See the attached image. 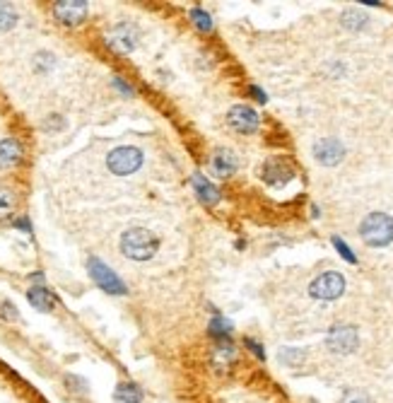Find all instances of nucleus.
<instances>
[{
    "mask_svg": "<svg viewBox=\"0 0 393 403\" xmlns=\"http://www.w3.org/2000/svg\"><path fill=\"white\" fill-rule=\"evenodd\" d=\"M160 249V239L145 227H131L121 237V252L133 261H150Z\"/></svg>",
    "mask_w": 393,
    "mask_h": 403,
    "instance_id": "obj_1",
    "label": "nucleus"
},
{
    "mask_svg": "<svg viewBox=\"0 0 393 403\" xmlns=\"http://www.w3.org/2000/svg\"><path fill=\"white\" fill-rule=\"evenodd\" d=\"M360 234L370 247H389L393 242V218L386 213H372L362 220Z\"/></svg>",
    "mask_w": 393,
    "mask_h": 403,
    "instance_id": "obj_2",
    "label": "nucleus"
},
{
    "mask_svg": "<svg viewBox=\"0 0 393 403\" xmlns=\"http://www.w3.org/2000/svg\"><path fill=\"white\" fill-rule=\"evenodd\" d=\"M106 165H109V169L114 171V174L128 176L142 167V152L133 145L116 147V150H111L109 157H106Z\"/></svg>",
    "mask_w": 393,
    "mask_h": 403,
    "instance_id": "obj_3",
    "label": "nucleus"
},
{
    "mask_svg": "<svg viewBox=\"0 0 393 403\" xmlns=\"http://www.w3.org/2000/svg\"><path fill=\"white\" fill-rule=\"evenodd\" d=\"M137 41H140V32H137L135 24H128V22L114 24V27L109 29V34H106V46H109L111 51L121 53V56L135 51Z\"/></svg>",
    "mask_w": 393,
    "mask_h": 403,
    "instance_id": "obj_4",
    "label": "nucleus"
},
{
    "mask_svg": "<svg viewBox=\"0 0 393 403\" xmlns=\"http://www.w3.org/2000/svg\"><path fill=\"white\" fill-rule=\"evenodd\" d=\"M87 268H90L92 280H95V283L99 285L104 292H109V294H126L128 292V288H126L124 280H121L109 266H104V263H102L97 256H92L90 261H87Z\"/></svg>",
    "mask_w": 393,
    "mask_h": 403,
    "instance_id": "obj_5",
    "label": "nucleus"
},
{
    "mask_svg": "<svg viewBox=\"0 0 393 403\" xmlns=\"http://www.w3.org/2000/svg\"><path fill=\"white\" fill-rule=\"evenodd\" d=\"M345 290V278L336 270L321 273L311 285H309V294L316 299H338Z\"/></svg>",
    "mask_w": 393,
    "mask_h": 403,
    "instance_id": "obj_6",
    "label": "nucleus"
},
{
    "mask_svg": "<svg viewBox=\"0 0 393 403\" xmlns=\"http://www.w3.org/2000/svg\"><path fill=\"white\" fill-rule=\"evenodd\" d=\"M357 346H360V333H357L355 326H347V324H341V326H333L328 331V348L338 355H347V353H355Z\"/></svg>",
    "mask_w": 393,
    "mask_h": 403,
    "instance_id": "obj_7",
    "label": "nucleus"
},
{
    "mask_svg": "<svg viewBox=\"0 0 393 403\" xmlns=\"http://www.w3.org/2000/svg\"><path fill=\"white\" fill-rule=\"evenodd\" d=\"M53 15L66 27H77L87 17V3H82V0H61V3L53 5Z\"/></svg>",
    "mask_w": 393,
    "mask_h": 403,
    "instance_id": "obj_8",
    "label": "nucleus"
},
{
    "mask_svg": "<svg viewBox=\"0 0 393 403\" xmlns=\"http://www.w3.org/2000/svg\"><path fill=\"white\" fill-rule=\"evenodd\" d=\"M227 121L237 133H253L258 129V114L247 104H237L229 109Z\"/></svg>",
    "mask_w": 393,
    "mask_h": 403,
    "instance_id": "obj_9",
    "label": "nucleus"
},
{
    "mask_svg": "<svg viewBox=\"0 0 393 403\" xmlns=\"http://www.w3.org/2000/svg\"><path fill=\"white\" fill-rule=\"evenodd\" d=\"M314 157H316L321 165L333 167L345 157V147H343V142L336 140V138H323V140H318L316 145H314Z\"/></svg>",
    "mask_w": 393,
    "mask_h": 403,
    "instance_id": "obj_10",
    "label": "nucleus"
},
{
    "mask_svg": "<svg viewBox=\"0 0 393 403\" xmlns=\"http://www.w3.org/2000/svg\"><path fill=\"white\" fill-rule=\"evenodd\" d=\"M210 167H213V174L220 176V179H227L237 171V155L232 150H218L210 160Z\"/></svg>",
    "mask_w": 393,
    "mask_h": 403,
    "instance_id": "obj_11",
    "label": "nucleus"
},
{
    "mask_svg": "<svg viewBox=\"0 0 393 403\" xmlns=\"http://www.w3.org/2000/svg\"><path fill=\"white\" fill-rule=\"evenodd\" d=\"M191 186L195 189V196L200 198V203H205V205L220 203V191L215 189V186L210 184V181L205 179L203 174H193V176H191Z\"/></svg>",
    "mask_w": 393,
    "mask_h": 403,
    "instance_id": "obj_12",
    "label": "nucleus"
},
{
    "mask_svg": "<svg viewBox=\"0 0 393 403\" xmlns=\"http://www.w3.org/2000/svg\"><path fill=\"white\" fill-rule=\"evenodd\" d=\"M261 174H263V179L268 181V184H285L287 179H292V169H289V167L285 165L282 160L265 162Z\"/></svg>",
    "mask_w": 393,
    "mask_h": 403,
    "instance_id": "obj_13",
    "label": "nucleus"
},
{
    "mask_svg": "<svg viewBox=\"0 0 393 403\" xmlns=\"http://www.w3.org/2000/svg\"><path fill=\"white\" fill-rule=\"evenodd\" d=\"M22 145L15 138H5L0 140V167H12L22 160Z\"/></svg>",
    "mask_w": 393,
    "mask_h": 403,
    "instance_id": "obj_14",
    "label": "nucleus"
},
{
    "mask_svg": "<svg viewBox=\"0 0 393 403\" xmlns=\"http://www.w3.org/2000/svg\"><path fill=\"white\" fill-rule=\"evenodd\" d=\"M27 297H29V304H32L34 309H39V312H51L53 304H56L53 294L48 292L46 288H41V285H37V288L29 290Z\"/></svg>",
    "mask_w": 393,
    "mask_h": 403,
    "instance_id": "obj_15",
    "label": "nucleus"
},
{
    "mask_svg": "<svg viewBox=\"0 0 393 403\" xmlns=\"http://www.w3.org/2000/svg\"><path fill=\"white\" fill-rule=\"evenodd\" d=\"M234 362V348L229 343H220L213 350V367L218 372H227Z\"/></svg>",
    "mask_w": 393,
    "mask_h": 403,
    "instance_id": "obj_16",
    "label": "nucleus"
},
{
    "mask_svg": "<svg viewBox=\"0 0 393 403\" xmlns=\"http://www.w3.org/2000/svg\"><path fill=\"white\" fill-rule=\"evenodd\" d=\"M116 403H140L142 401V391L137 384L133 382H126V384H119L116 386V394H114Z\"/></svg>",
    "mask_w": 393,
    "mask_h": 403,
    "instance_id": "obj_17",
    "label": "nucleus"
},
{
    "mask_svg": "<svg viewBox=\"0 0 393 403\" xmlns=\"http://www.w3.org/2000/svg\"><path fill=\"white\" fill-rule=\"evenodd\" d=\"M15 22H17V10L10 3H0V32L12 29Z\"/></svg>",
    "mask_w": 393,
    "mask_h": 403,
    "instance_id": "obj_18",
    "label": "nucleus"
},
{
    "mask_svg": "<svg viewBox=\"0 0 393 403\" xmlns=\"http://www.w3.org/2000/svg\"><path fill=\"white\" fill-rule=\"evenodd\" d=\"M191 22L195 24V27L200 29V32H213V17H210L205 10H200V8H193L191 10Z\"/></svg>",
    "mask_w": 393,
    "mask_h": 403,
    "instance_id": "obj_19",
    "label": "nucleus"
},
{
    "mask_svg": "<svg viewBox=\"0 0 393 403\" xmlns=\"http://www.w3.org/2000/svg\"><path fill=\"white\" fill-rule=\"evenodd\" d=\"M343 24L347 29H362L367 24V15L360 12V10H345L343 12Z\"/></svg>",
    "mask_w": 393,
    "mask_h": 403,
    "instance_id": "obj_20",
    "label": "nucleus"
},
{
    "mask_svg": "<svg viewBox=\"0 0 393 403\" xmlns=\"http://www.w3.org/2000/svg\"><path fill=\"white\" fill-rule=\"evenodd\" d=\"M229 331H232V324L224 317H215L213 321H210V333H213V336L224 338V336H229Z\"/></svg>",
    "mask_w": 393,
    "mask_h": 403,
    "instance_id": "obj_21",
    "label": "nucleus"
},
{
    "mask_svg": "<svg viewBox=\"0 0 393 403\" xmlns=\"http://www.w3.org/2000/svg\"><path fill=\"white\" fill-rule=\"evenodd\" d=\"M12 208H15V196L10 194V191L0 189V215L10 213Z\"/></svg>",
    "mask_w": 393,
    "mask_h": 403,
    "instance_id": "obj_22",
    "label": "nucleus"
},
{
    "mask_svg": "<svg viewBox=\"0 0 393 403\" xmlns=\"http://www.w3.org/2000/svg\"><path fill=\"white\" fill-rule=\"evenodd\" d=\"M333 247L338 249V252L343 254V259H345V261H350V263H355V254H352V249L347 247L345 242H343L341 237H333Z\"/></svg>",
    "mask_w": 393,
    "mask_h": 403,
    "instance_id": "obj_23",
    "label": "nucleus"
},
{
    "mask_svg": "<svg viewBox=\"0 0 393 403\" xmlns=\"http://www.w3.org/2000/svg\"><path fill=\"white\" fill-rule=\"evenodd\" d=\"M280 360L287 362V365H299L304 360V353L302 350H282L280 353Z\"/></svg>",
    "mask_w": 393,
    "mask_h": 403,
    "instance_id": "obj_24",
    "label": "nucleus"
},
{
    "mask_svg": "<svg viewBox=\"0 0 393 403\" xmlns=\"http://www.w3.org/2000/svg\"><path fill=\"white\" fill-rule=\"evenodd\" d=\"M341 403H372V401H370V396L362 394V391H347L341 399Z\"/></svg>",
    "mask_w": 393,
    "mask_h": 403,
    "instance_id": "obj_25",
    "label": "nucleus"
},
{
    "mask_svg": "<svg viewBox=\"0 0 393 403\" xmlns=\"http://www.w3.org/2000/svg\"><path fill=\"white\" fill-rule=\"evenodd\" d=\"M247 348H251V350H253V355H256V357H261V360H263V357H265L263 348H261V346H258V343H256V341H251V338H247Z\"/></svg>",
    "mask_w": 393,
    "mask_h": 403,
    "instance_id": "obj_26",
    "label": "nucleus"
},
{
    "mask_svg": "<svg viewBox=\"0 0 393 403\" xmlns=\"http://www.w3.org/2000/svg\"><path fill=\"white\" fill-rule=\"evenodd\" d=\"M66 382H68V386H77V389H80V394H82V391H87V384L82 379H77V377H68Z\"/></svg>",
    "mask_w": 393,
    "mask_h": 403,
    "instance_id": "obj_27",
    "label": "nucleus"
},
{
    "mask_svg": "<svg viewBox=\"0 0 393 403\" xmlns=\"http://www.w3.org/2000/svg\"><path fill=\"white\" fill-rule=\"evenodd\" d=\"M3 317H8V319H17V309H15L10 302H5V304H3Z\"/></svg>",
    "mask_w": 393,
    "mask_h": 403,
    "instance_id": "obj_28",
    "label": "nucleus"
},
{
    "mask_svg": "<svg viewBox=\"0 0 393 403\" xmlns=\"http://www.w3.org/2000/svg\"><path fill=\"white\" fill-rule=\"evenodd\" d=\"M114 85L119 87V90L124 92V95H133V90H131V87H128V85H124V80H119V77H116V80H114Z\"/></svg>",
    "mask_w": 393,
    "mask_h": 403,
    "instance_id": "obj_29",
    "label": "nucleus"
},
{
    "mask_svg": "<svg viewBox=\"0 0 393 403\" xmlns=\"http://www.w3.org/2000/svg\"><path fill=\"white\" fill-rule=\"evenodd\" d=\"M251 95H253V97H256V100H258V102H261V104H263V102H265V92H261V90H258V87H251Z\"/></svg>",
    "mask_w": 393,
    "mask_h": 403,
    "instance_id": "obj_30",
    "label": "nucleus"
},
{
    "mask_svg": "<svg viewBox=\"0 0 393 403\" xmlns=\"http://www.w3.org/2000/svg\"><path fill=\"white\" fill-rule=\"evenodd\" d=\"M17 227H22V229H32V227H29L27 220H17Z\"/></svg>",
    "mask_w": 393,
    "mask_h": 403,
    "instance_id": "obj_31",
    "label": "nucleus"
}]
</instances>
